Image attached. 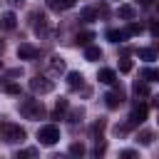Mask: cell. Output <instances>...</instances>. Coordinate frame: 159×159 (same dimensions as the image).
Returning <instances> with one entry per match:
<instances>
[{
    "instance_id": "cell-21",
    "label": "cell",
    "mask_w": 159,
    "mask_h": 159,
    "mask_svg": "<svg viewBox=\"0 0 159 159\" xmlns=\"http://www.w3.org/2000/svg\"><path fill=\"white\" fill-rule=\"evenodd\" d=\"M67 107H70V104H67V99H57V104H55V114H52V117H55V119H60V117L67 112Z\"/></svg>"
},
{
    "instance_id": "cell-5",
    "label": "cell",
    "mask_w": 159,
    "mask_h": 159,
    "mask_svg": "<svg viewBox=\"0 0 159 159\" xmlns=\"http://www.w3.org/2000/svg\"><path fill=\"white\" fill-rule=\"evenodd\" d=\"M17 57H20V60H37V57H40V50L32 47V45H27V42H22V45L17 47Z\"/></svg>"
},
{
    "instance_id": "cell-12",
    "label": "cell",
    "mask_w": 159,
    "mask_h": 159,
    "mask_svg": "<svg viewBox=\"0 0 159 159\" xmlns=\"http://www.w3.org/2000/svg\"><path fill=\"white\" fill-rule=\"evenodd\" d=\"M132 92H134L137 97H149V84H147V80H137V82L132 84Z\"/></svg>"
},
{
    "instance_id": "cell-31",
    "label": "cell",
    "mask_w": 159,
    "mask_h": 159,
    "mask_svg": "<svg viewBox=\"0 0 159 159\" xmlns=\"http://www.w3.org/2000/svg\"><path fill=\"white\" fill-rule=\"evenodd\" d=\"M7 2H10L12 7H22V2H25V0H7Z\"/></svg>"
},
{
    "instance_id": "cell-9",
    "label": "cell",
    "mask_w": 159,
    "mask_h": 159,
    "mask_svg": "<svg viewBox=\"0 0 159 159\" xmlns=\"http://www.w3.org/2000/svg\"><path fill=\"white\" fill-rule=\"evenodd\" d=\"M97 80H99V82H104V84H114V82H117V72H114V70H109V67H104V70H99V72H97Z\"/></svg>"
},
{
    "instance_id": "cell-33",
    "label": "cell",
    "mask_w": 159,
    "mask_h": 159,
    "mask_svg": "<svg viewBox=\"0 0 159 159\" xmlns=\"http://www.w3.org/2000/svg\"><path fill=\"white\" fill-rule=\"evenodd\" d=\"M154 104H157V107H159V94H157V97H154Z\"/></svg>"
},
{
    "instance_id": "cell-30",
    "label": "cell",
    "mask_w": 159,
    "mask_h": 159,
    "mask_svg": "<svg viewBox=\"0 0 159 159\" xmlns=\"http://www.w3.org/2000/svg\"><path fill=\"white\" fill-rule=\"evenodd\" d=\"M35 154H37L35 149H25V152H20V157H35Z\"/></svg>"
},
{
    "instance_id": "cell-19",
    "label": "cell",
    "mask_w": 159,
    "mask_h": 159,
    "mask_svg": "<svg viewBox=\"0 0 159 159\" xmlns=\"http://www.w3.org/2000/svg\"><path fill=\"white\" fill-rule=\"evenodd\" d=\"M80 20H84V22L97 20V10H94V7H82V10H80Z\"/></svg>"
},
{
    "instance_id": "cell-1",
    "label": "cell",
    "mask_w": 159,
    "mask_h": 159,
    "mask_svg": "<svg viewBox=\"0 0 159 159\" xmlns=\"http://www.w3.org/2000/svg\"><path fill=\"white\" fill-rule=\"evenodd\" d=\"M17 109H20V114H22L25 119H40V117L45 114V107H42L40 99H22V102L17 104Z\"/></svg>"
},
{
    "instance_id": "cell-8",
    "label": "cell",
    "mask_w": 159,
    "mask_h": 159,
    "mask_svg": "<svg viewBox=\"0 0 159 159\" xmlns=\"http://www.w3.org/2000/svg\"><path fill=\"white\" fill-rule=\"evenodd\" d=\"M0 27H2V30H15V27H17L15 12H2V15H0Z\"/></svg>"
},
{
    "instance_id": "cell-14",
    "label": "cell",
    "mask_w": 159,
    "mask_h": 159,
    "mask_svg": "<svg viewBox=\"0 0 159 159\" xmlns=\"http://www.w3.org/2000/svg\"><path fill=\"white\" fill-rule=\"evenodd\" d=\"M139 77L147 80V82H159V70H154V67H144V70L139 72Z\"/></svg>"
},
{
    "instance_id": "cell-10",
    "label": "cell",
    "mask_w": 159,
    "mask_h": 159,
    "mask_svg": "<svg viewBox=\"0 0 159 159\" xmlns=\"http://www.w3.org/2000/svg\"><path fill=\"white\" fill-rule=\"evenodd\" d=\"M67 84H70V89H80V87L84 84L82 72H67Z\"/></svg>"
},
{
    "instance_id": "cell-15",
    "label": "cell",
    "mask_w": 159,
    "mask_h": 159,
    "mask_svg": "<svg viewBox=\"0 0 159 159\" xmlns=\"http://www.w3.org/2000/svg\"><path fill=\"white\" fill-rule=\"evenodd\" d=\"M47 5L60 12V10H70V7L75 5V0H47Z\"/></svg>"
},
{
    "instance_id": "cell-18",
    "label": "cell",
    "mask_w": 159,
    "mask_h": 159,
    "mask_svg": "<svg viewBox=\"0 0 159 159\" xmlns=\"http://www.w3.org/2000/svg\"><path fill=\"white\" fill-rule=\"evenodd\" d=\"M32 20H35V32H45V27H47V17H45L42 12H35Z\"/></svg>"
},
{
    "instance_id": "cell-11",
    "label": "cell",
    "mask_w": 159,
    "mask_h": 159,
    "mask_svg": "<svg viewBox=\"0 0 159 159\" xmlns=\"http://www.w3.org/2000/svg\"><path fill=\"white\" fill-rule=\"evenodd\" d=\"M129 37V30H107V40L109 42H124Z\"/></svg>"
},
{
    "instance_id": "cell-32",
    "label": "cell",
    "mask_w": 159,
    "mask_h": 159,
    "mask_svg": "<svg viewBox=\"0 0 159 159\" xmlns=\"http://www.w3.org/2000/svg\"><path fill=\"white\" fill-rule=\"evenodd\" d=\"M139 2H142V5H152V0H139Z\"/></svg>"
},
{
    "instance_id": "cell-24",
    "label": "cell",
    "mask_w": 159,
    "mask_h": 159,
    "mask_svg": "<svg viewBox=\"0 0 159 159\" xmlns=\"http://www.w3.org/2000/svg\"><path fill=\"white\" fill-rule=\"evenodd\" d=\"M70 154H75V157H82V154H84V147H82L80 142H75V144L70 147Z\"/></svg>"
},
{
    "instance_id": "cell-4",
    "label": "cell",
    "mask_w": 159,
    "mask_h": 159,
    "mask_svg": "<svg viewBox=\"0 0 159 159\" xmlns=\"http://www.w3.org/2000/svg\"><path fill=\"white\" fill-rule=\"evenodd\" d=\"M30 89H32L35 94H47V92L55 89V82L47 80V77H42V75H37V77L30 80Z\"/></svg>"
},
{
    "instance_id": "cell-2",
    "label": "cell",
    "mask_w": 159,
    "mask_h": 159,
    "mask_svg": "<svg viewBox=\"0 0 159 159\" xmlns=\"http://www.w3.org/2000/svg\"><path fill=\"white\" fill-rule=\"evenodd\" d=\"M25 129L20 127V124H12V122H5L2 124V139L7 142V144H22L25 142Z\"/></svg>"
},
{
    "instance_id": "cell-26",
    "label": "cell",
    "mask_w": 159,
    "mask_h": 159,
    "mask_svg": "<svg viewBox=\"0 0 159 159\" xmlns=\"http://www.w3.org/2000/svg\"><path fill=\"white\" fill-rule=\"evenodd\" d=\"M129 70H132V62H129V60L124 57V60L119 62V72H129Z\"/></svg>"
},
{
    "instance_id": "cell-17",
    "label": "cell",
    "mask_w": 159,
    "mask_h": 159,
    "mask_svg": "<svg viewBox=\"0 0 159 159\" xmlns=\"http://www.w3.org/2000/svg\"><path fill=\"white\" fill-rule=\"evenodd\" d=\"M137 55H139V60H147V62L157 60V50H154V47H139Z\"/></svg>"
},
{
    "instance_id": "cell-13",
    "label": "cell",
    "mask_w": 159,
    "mask_h": 159,
    "mask_svg": "<svg viewBox=\"0 0 159 159\" xmlns=\"http://www.w3.org/2000/svg\"><path fill=\"white\" fill-rule=\"evenodd\" d=\"M84 60H87V62H97V60H102V50L94 47V45H87V50H84Z\"/></svg>"
},
{
    "instance_id": "cell-22",
    "label": "cell",
    "mask_w": 159,
    "mask_h": 159,
    "mask_svg": "<svg viewBox=\"0 0 159 159\" xmlns=\"http://www.w3.org/2000/svg\"><path fill=\"white\" fill-rule=\"evenodd\" d=\"M92 40H94V32H89V30H87V32H80V35H77V45H84V47H87V45H89Z\"/></svg>"
},
{
    "instance_id": "cell-7",
    "label": "cell",
    "mask_w": 159,
    "mask_h": 159,
    "mask_svg": "<svg viewBox=\"0 0 159 159\" xmlns=\"http://www.w3.org/2000/svg\"><path fill=\"white\" fill-rule=\"evenodd\" d=\"M122 102H124V94H122V89H119V92H107V94H104V104H107L109 109H117Z\"/></svg>"
},
{
    "instance_id": "cell-23",
    "label": "cell",
    "mask_w": 159,
    "mask_h": 159,
    "mask_svg": "<svg viewBox=\"0 0 159 159\" xmlns=\"http://www.w3.org/2000/svg\"><path fill=\"white\" fill-rule=\"evenodd\" d=\"M137 139H139V142H142V144H152V142H154V134H152V132H147V129H144V132H142V134H139V137H137Z\"/></svg>"
},
{
    "instance_id": "cell-25",
    "label": "cell",
    "mask_w": 159,
    "mask_h": 159,
    "mask_svg": "<svg viewBox=\"0 0 159 159\" xmlns=\"http://www.w3.org/2000/svg\"><path fill=\"white\" fill-rule=\"evenodd\" d=\"M5 92H7V94H20V87H17L15 82H7V84H5Z\"/></svg>"
},
{
    "instance_id": "cell-3",
    "label": "cell",
    "mask_w": 159,
    "mask_h": 159,
    "mask_svg": "<svg viewBox=\"0 0 159 159\" xmlns=\"http://www.w3.org/2000/svg\"><path fill=\"white\" fill-rule=\"evenodd\" d=\"M37 139H40V144H42V147H52V144H57V142H60V129H57L55 124H45V127H40Z\"/></svg>"
},
{
    "instance_id": "cell-29",
    "label": "cell",
    "mask_w": 159,
    "mask_h": 159,
    "mask_svg": "<svg viewBox=\"0 0 159 159\" xmlns=\"http://www.w3.org/2000/svg\"><path fill=\"white\" fill-rule=\"evenodd\" d=\"M122 157H124V159H134V157H137V152H134V149H124V152H122Z\"/></svg>"
},
{
    "instance_id": "cell-20",
    "label": "cell",
    "mask_w": 159,
    "mask_h": 159,
    "mask_svg": "<svg viewBox=\"0 0 159 159\" xmlns=\"http://www.w3.org/2000/svg\"><path fill=\"white\" fill-rule=\"evenodd\" d=\"M50 70H52L55 75H57V72H65V60H62V57H57V55H55V57H50Z\"/></svg>"
},
{
    "instance_id": "cell-28",
    "label": "cell",
    "mask_w": 159,
    "mask_h": 159,
    "mask_svg": "<svg viewBox=\"0 0 159 159\" xmlns=\"http://www.w3.org/2000/svg\"><path fill=\"white\" fill-rule=\"evenodd\" d=\"M149 32H152L154 37H159V20H154V22H152V27H149Z\"/></svg>"
},
{
    "instance_id": "cell-27",
    "label": "cell",
    "mask_w": 159,
    "mask_h": 159,
    "mask_svg": "<svg viewBox=\"0 0 159 159\" xmlns=\"http://www.w3.org/2000/svg\"><path fill=\"white\" fill-rule=\"evenodd\" d=\"M127 30H129V35H139V32H142V25H137V22H132V25H129Z\"/></svg>"
},
{
    "instance_id": "cell-6",
    "label": "cell",
    "mask_w": 159,
    "mask_h": 159,
    "mask_svg": "<svg viewBox=\"0 0 159 159\" xmlns=\"http://www.w3.org/2000/svg\"><path fill=\"white\" fill-rule=\"evenodd\" d=\"M147 104H137L134 109H132V114H129V124H142L144 119H147Z\"/></svg>"
},
{
    "instance_id": "cell-34",
    "label": "cell",
    "mask_w": 159,
    "mask_h": 159,
    "mask_svg": "<svg viewBox=\"0 0 159 159\" xmlns=\"http://www.w3.org/2000/svg\"><path fill=\"white\" fill-rule=\"evenodd\" d=\"M157 10H159V2H157Z\"/></svg>"
},
{
    "instance_id": "cell-16",
    "label": "cell",
    "mask_w": 159,
    "mask_h": 159,
    "mask_svg": "<svg viewBox=\"0 0 159 159\" xmlns=\"http://www.w3.org/2000/svg\"><path fill=\"white\" fill-rule=\"evenodd\" d=\"M117 15H119L122 20H134V15H137V10H134L132 5H119V10H117Z\"/></svg>"
}]
</instances>
